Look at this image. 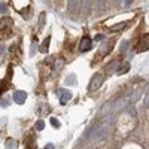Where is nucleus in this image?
<instances>
[{"instance_id": "f257e3e1", "label": "nucleus", "mask_w": 149, "mask_h": 149, "mask_svg": "<svg viewBox=\"0 0 149 149\" xmlns=\"http://www.w3.org/2000/svg\"><path fill=\"white\" fill-rule=\"evenodd\" d=\"M107 130H109V121H107V122H103L102 125H98L97 128H94L91 139H94V140H102V139H104L106 136H107Z\"/></svg>"}, {"instance_id": "f03ea898", "label": "nucleus", "mask_w": 149, "mask_h": 149, "mask_svg": "<svg viewBox=\"0 0 149 149\" xmlns=\"http://www.w3.org/2000/svg\"><path fill=\"white\" fill-rule=\"evenodd\" d=\"M103 81H104L103 74H102V73H95L94 76L91 78V82L88 84V91H95V90H98V88L102 86Z\"/></svg>"}, {"instance_id": "7ed1b4c3", "label": "nucleus", "mask_w": 149, "mask_h": 149, "mask_svg": "<svg viewBox=\"0 0 149 149\" xmlns=\"http://www.w3.org/2000/svg\"><path fill=\"white\" fill-rule=\"evenodd\" d=\"M26 100H27V93L26 91H15L14 93V102L17 103V104H24L26 103Z\"/></svg>"}, {"instance_id": "20e7f679", "label": "nucleus", "mask_w": 149, "mask_h": 149, "mask_svg": "<svg viewBox=\"0 0 149 149\" xmlns=\"http://www.w3.org/2000/svg\"><path fill=\"white\" fill-rule=\"evenodd\" d=\"M93 48V40L90 39V37H84V39L81 40V45H79V51L81 52H86V51H90V49Z\"/></svg>"}, {"instance_id": "39448f33", "label": "nucleus", "mask_w": 149, "mask_h": 149, "mask_svg": "<svg viewBox=\"0 0 149 149\" xmlns=\"http://www.w3.org/2000/svg\"><path fill=\"white\" fill-rule=\"evenodd\" d=\"M58 98H60V103L61 104H66L72 98V93L69 90H61V91H58Z\"/></svg>"}, {"instance_id": "423d86ee", "label": "nucleus", "mask_w": 149, "mask_h": 149, "mask_svg": "<svg viewBox=\"0 0 149 149\" xmlns=\"http://www.w3.org/2000/svg\"><path fill=\"white\" fill-rule=\"evenodd\" d=\"M139 51L140 52H143V51H148V49H149V36H145L143 37V39L139 42Z\"/></svg>"}, {"instance_id": "0eeeda50", "label": "nucleus", "mask_w": 149, "mask_h": 149, "mask_svg": "<svg viewBox=\"0 0 149 149\" xmlns=\"http://www.w3.org/2000/svg\"><path fill=\"white\" fill-rule=\"evenodd\" d=\"M64 84L66 85H76V74H74V73H70L69 74V76L66 78V81H64Z\"/></svg>"}, {"instance_id": "6e6552de", "label": "nucleus", "mask_w": 149, "mask_h": 149, "mask_svg": "<svg viewBox=\"0 0 149 149\" xmlns=\"http://www.w3.org/2000/svg\"><path fill=\"white\" fill-rule=\"evenodd\" d=\"M79 5H81V0H69L67 8H69V10H74L79 8Z\"/></svg>"}, {"instance_id": "1a4fd4ad", "label": "nucleus", "mask_w": 149, "mask_h": 149, "mask_svg": "<svg viewBox=\"0 0 149 149\" xmlns=\"http://www.w3.org/2000/svg\"><path fill=\"white\" fill-rule=\"evenodd\" d=\"M127 26V22H121V24H115V26L110 27V31H119L121 29H124Z\"/></svg>"}, {"instance_id": "9d476101", "label": "nucleus", "mask_w": 149, "mask_h": 149, "mask_svg": "<svg viewBox=\"0 0 149 149\" xmlns=\"http://www.w3.org/2000/svg\"><path fill=\"white\" fill-rule=\"evenodd\" d=\"M49 40H51V37H46V39L42 42V46H40V51L42 52H46L48 51V46H49Z\"/></svg>"}, {"instance_id": "9b49d317", "label": "nucleus", "mask_w": 149, "mask_h": 149, "mask_svg": "<svg viewBox=\"0 0 149 149\" xmlns=\"http://www.w3.org/2000/svg\"><path fill=\"white\" fill-rule=\"evenodd\" d=\"M34 128L37 130V131H42L43 128H45V121H42V119H39L36 122V125H34Z\"/></svg>"}, {"instance_id": "f8f14e48", "label": "nucleus", "mask_w": 149, "mask_h": 149, "mask_svg": "<svg viewBox=\"0 0 149 149\" xmlns=\"http://www.w3.org/2000/svg\"><path fill=\"white\" fill-rule=\"evenodd\" d=\"M128 70H130V64H128V63H125V64H122L121 70H118L116 73H118V74H122V73H125V72H128Z\"/></svg>"}, {"instance_id": "ddd939ff", "label": "nucleus", "mask_w": 149, "mask_h": 149, "mask_svg": "<svg viewBox=\"0 0 149 149\" xmlns=\"http://www.w3.org/2000/svg\"><path fill=\"white\" fill-rule=\"evenodd\" d=\"M6 149H15V143H14V140H12V139H9L6 142Z\"/></svg>"}, {"instance_id": "4468645a", "label": "nucleus", "mask_w": 149, "mask_h": 149, "mask_svg": "<svg viewBox=\"0 0 149 149\" xmlns=\"http://www.w3.org/2000/svg\"><path fill=\"white\" fill-rule=\"evenodd\" d=\"M51 124L55 127V128H60L61 127V124H60V121L58 119H55V118H51Z\"/></svg>"}, {"instance_id": "2eb2a0df", "label": "nucleus", "mask_w": 149, "mask_h": 149, "mask_svg": "<svg viewBox=\"0 0 149 149\" xmlns=\"http://www.w3.org/2000/svg\"><path fill=\"white\" fill-rule=\"evenodd\" d=\"M6 12H8L6 3H0V14H6Z\"/></svg>"}, {"instance_id": "dca6fc26", "label": "nucleus", "mask_w": 149, "mask_h": 149, "mask_svg": "<svg viewBox=\"0 0 149 149\" xmlns=\"http://www.w3.org/2000/svg\"><path fill=\"white\" fill-rule=\"evenodd\" d=\"M127 45H128V42L124 40V42H122V46H121V51H125V49H127Z\"/></svg>"}, {"instance_id": "f3484780", "label": "nucleus", "mask_w": 149, "mask_h": 149, "mask_svg": "<svg viewBox=\"0 0 149 149\" xmlns=\"http://www.w3.org/2000/svg\"><path fill=\"white\" fill-rule=\"evenodd\" d=\"M0 104H2L3 107H6V106L9 104V102H8V100H2V102H0Z\"/></svg>"}, {"instance_id": "a211bd4d", "label": "nucleus", "mask_w": 149, "mask_h": 149, "mask_svg": "<svg viewBox=\"0 0 149 149\" xmlns=\"http://www.w3.org/2000/svg\"><path fill=\"white\" fill-rule=\"evenodd\" d=\"M97 2H98V8H103V5H104V0H97Z\"/></svg>"}, {"instance_id": "6ab92c4d", "label": "nucleus", "mask_w": 149, "mask_h": 149, "mask_svg": "<svg viewBox=\"0 0 149 149\" xmlns=\"http://www.w3.org/2000/svg\"><path fill=\"white\" fill-rule=\"evenodd\" d=\"M145 103H146V106H149V95H148V98H146V102H145Z\"/></svg>"}, {"instance_id": "aec40b11", "label": "nucleus", "mask_w": 149, "mask_h": 149, "mask_svg": "<svg viewBox=\"0 0 149 149\" xmlns=\"http://www.w3.org/2000/svg\"><path fill=\"white\" fill-rule=\"evenodd\" d=\"M3 52V46H0V54H2Z\"/></svg>"}]
</instances>
